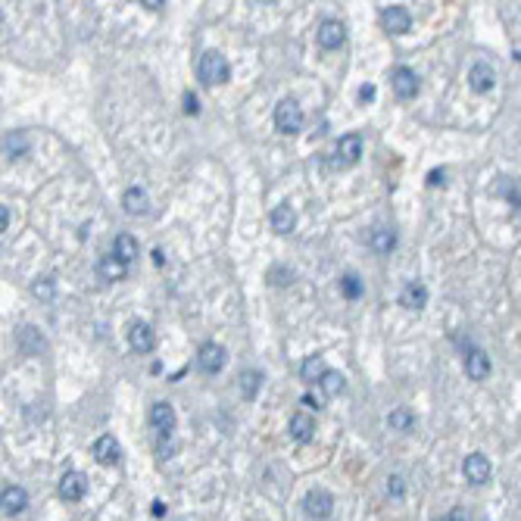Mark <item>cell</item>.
Wrapping results in <instances>:
<instances>
[{
	"label": "cell",
	"mask_w": 521,
	"mask_h": 521,
	"mask_svg": "<svg viewBox=\"0 0 521 521\" xmlns=\"http://www.w3.org/2000/svg\"><path fill=\"white\" fill-rule=\"evenodd\" d=\"M6 225H10V209L6 206H0V234L6 231Z\"/></svg>",
	"instance_id": "38"
},
{
	"label": "cell",
	"mask_w": 521,
	"mask_h": 521,
	"mask_svg": "<svg viewBox=\"0 0 521 521\" xmlns=\"http://www.w3.org/2000/svg\"><path fill=\"white\" fill-rule=\"evenodd\" d=\"M113 256L119 259V263H134V256H137V241L132 234H119L113 241Z\"/></svg>",
	"instance_id": "23"
},
{
	"label": "cell",
	"mask_w": 521,
	"mask_h": 521,
	"mask_svg": "<svg viewBox=\"0 0 521 521\" xmlns=\"http://www.w3.org/2000/svg\"><path fill=\"white\" fill-rule=\"evenodd\" d=\"M315 41H318V47H325V50H337L346 41L344 23H340V19H325L315 32Z\"/></svg>",
	"instance_id": "7"
},
{
	"label": "cell",
	"mask_w": 521,
	"mask_h": 521,
	"mask_svg": "<svg viewBox=\"0 0 521 521\" xmlns=\"http://www.w3.org/2000/svg\"><path fill=\"white\" fill-rule=\"evenodd\" d=\"M359 100H363V103H365V100H375V88H372V84H365V88L359 91Z\"/></svg>",
	"instance_id": "39"
},
{
	"label": "cell",
	"mask_w": 521,
	"mask_h": 521,
	"mask_svg": "<svg viewBox=\"0 0 521 521\" xmlns=\"http://www.w3.org/2000/svg\"><path fill=\"white\" fill-rule=\"evenodd\" d=\"M84 494H88V477L82 472H66L60 477V496L66 499V503H78Z\"/></svg>",
	"instance_id": "9"
},
{
	"label": "cell",
	"mask_w": 521,
	"mask_h": 521,
	"mask_svg": "<svg viewBox=\"0 0 521 521\" xmlns=\"http://www.w3.org/2000/svg\"><path fill=\"white\" fill-rule=\"evenodd\" d=\"M440 521H468V512H465V506H456V509L450 512L446 518H440Z\"/></svg>",
	"instance_id": "36"
},
{
	"label": "cell",
	"mask_w": 521,
	"mask_h": 521,
	"mask_svg": "<svg viewBox=\"0 0 521 521\" xmlns=\"http://www.w3.org/2000/svg\"><path fill=\"white\" fill-rule=\"evenodd\" d=\"M122 206H125L128 215H144L150 206V197L144 187H128L125 194H122Z\"/></svg>",
	"instance_id": "17"
},
{
	"label": "cell",
	"mask_w": 521,
	"mask_h": 521,
	"mask_svg": "<svg viewBox=\"0 0 521 521\" xmlns=\"http://www.w3.org/2000/svg\"><path fill=\"white\" fill-rule=\"evenodd\" d=\"M287 431H291V437L296 440V444H309V440L315 437V422L306 415V412H296V415H291Z\"/></svg>",
	"instance_id": "15"
},
{
	"label": "cell",
	"mask_w": 521,
	"mask_h": 521,
	"mask_svg": "<svg viewBox=\"0 0 521 521\" xmlns=\"http://www.w3.org/2000/svg\"><path fill=\"white\" fill-rule=\"evenodd\" d=\"M197 75H200V82L203 84H225L228 78H231V66H228V60L219 54V50H206L203 56H200V63H197Z\"/></svg>",
	"instance_id": "1"
},
{
	"label": "cell",
	"mask_w": 521,
	"mask_h": 521,
	"mask_svg": "<svg viewBox=\"0 0 521 521\" xmlns=\"http://www.w3.org/2000/svg\"><path fill=\"white\" fill-rule=\"evenodd\" d=\"M0 25H4V13H0Z\"/></svg>",
	"instance_id": "42"
},
{
	"label": "cell",
	"mask_w": 521,
	"mask_h": 521,
	"mask_svg": "<svg viewBox=\"0 0 521 521\" xmlns=\"http://www.w3.org/2000/svg\"><path fill=\"white\" fill-rule=\"evenodd\" d=\"M32 294L38 296V300H54V294H56V281L50 278V275H44V278H38L32 284Z\"/></svg>",
	"instance_id": "30"
},
{
	"label": "cell",
	"mask_w": 521,
	"mask_h": 521,
	"mask_svg": "<svg viewBox=\"0 0 521 521\" xmlns=\"http://www.w3.org/2000/svg\"><path fill=\"white\" fill-rule=\"evenodd\" d=\"M128 344H132L134 353H150L156 346V334L147 322H134L132 331H128Z\"/></svg>",
	"instance_id": "13"
},
{
	"label": "cell",
	"mask_w": 521,
	"mask_h": 521,
	"mask_svg": "<svg viewBox=\"0 0 521 521\" xmlns=\"http://www.w3.org/2000/svg\"><path fill=\"white\" fill-rule=\"evenodd\" d=\"M328 372V365H325V359L322 356H306V363L300 365V375H303V381H309V384H315L322 375Z\"/></svg>",
	"instance_id": "27"
},
{
	"label": "cell",
	"mask_w": 521,
	"mask_h": 521,
	"mask_svg": "<svg viewBox=\"0 0 521 521\" xmlns=\"http://www.w3.org/2000/svg\"><path fill=\"white\" fill-rule=\"evenodd\" d=\"M44 337H41L38 328H32V325H25L23 331H19V350L25 353V356H38L41 350H44Z\"/></svg>",
	"instance_id": "21"
},
{
	"label": "cell",
	"mask_w": 521,
	"mask_h": 521,
	"mask_svg": "<svg viewBox=\"0 0 521 521\" xmlns=\"http://www.w3.org/2000/svg\"><path fill=\"white\" fill-rule=\"evenodd\" d=\"M340 291H344V296L356 300V296H363V281H359L356 275H344V278H340Z\"/></svg>",
	"instance_id": "31"
},
{
	"label": "cell",
	"mask_w": 521,
	"mask_h": 521,
	"mask_svg": "<svg viewBox=\"0 0 521 521\" xmlns=\"http://www.w3.org/2000/svg\"><path fill=\"white\" fill-rule=\"evenodd\" d=\"M97 272H100V278H106V281H122L128 275V265L125 263H119V259L113 256H100V263H97Z\"/></svg>",
	"instance_id": "22"
},
{
	"label": "cell",
	"mask_w": 521,
	"mask_h": 521,
	"mask_svg": "<svg viewBox=\"0 0 521 521\" xmlns=\"http://www.w3.org/2000/svg\"><path fill=\"white\" fill-rule=\"evenodd\" d=\"M444 178H446V172H444V169H434L431 175H428V184H431V187H437V184H446Z\"/></svg>",
	"instance_id": "37"
},
{
	"label": "cell",
	"mask_w": 521,
	"mask_h": 521,
	"mask_svg": "<svg viewBox=\"0 0 521 521\" xmlns=\"http://www.w3.org/2000/svg\"><path fill=\"white\" fill-rule=\"evenodd\" d=\"M163 512H165V506L156 499V503H153V515H163Z\"/></svg>",
	"instance_id": "41"
},
{
	"label": "cell",
	"mask_w": 521,
	"mask_h": 521,
	"mask_svg": "<svg viewBox=\"0 0 521 521\" xmlns=\"http://www.w3.org/2000/svg\"><path fill=\"white\" fill-rule=\"evenodd\" d=\"M269 222H272V231H275V234H291L294 225H296V215H294V209L287 206V203H281V206L272 209Z\"/></svg>",
	"instance_id": "20"
},
{
	"label": "cell",
	"mask_w": 521,
	"mask_h": 521,
	"mask_svg": "<svg viewBox=\"0 0 521 521\" xmlns=\"http://www.w3.org/2000/svg\"><path fill=\"white\" fill-rule=\"evenodd\" d=\"M303 512H306L313 521L331 518V512H334V496H331L328 490H322V487L309 490V494L303 496Z\"/></svg>",
	"instance_id": "4"
},
{
	"label": "cell",
	"mask_w": 521,
	"mask_h": 521,
	"mask_svg": "<svg viewBox=\"0 0 521 521\" xmlns=\"http://www.w3.org/2000/svg\"><path fill=\"white\" fill-rule=\"evenodd\" d=\"M275 128H278L281 134H296L303 128V110L294 97H284L275 106Z\"/></svg>",
	"instance_id": "2"
},
{
	"label": "cell",
	"mask_w": 521,
	"mask_h": 521,
	"mask_svg": "<svg viewBox=\"0 0 521 521\" xmlns=\"http://www.w3.org/2000/svg\"><path fill=\"white\" fill-rule=\"evenodd\" d=\"M462 472H465V481H472L475 487H481V484L490 481L494 468H490V459L484 453H472V456H465V462H462Z\"/></svg>",
	"instance_id": "6"
},
{
	"label": "cell",
	"mask_w": 521,
	"mask_h": 521,
	"mask_svg": "<svg viewBox=\"0 0 521 521\" xmlns=\"http://www.w3.org/2000/svg\"><path fill=\"white\" fill-rule=\"evenodd\" d=\"M387 425L394 431H412L415 428V412L412 409H406V406H396V409H390V415H387Z\"/></svg>",
	"instance_id": "24"
},
{
	"label": "cell",
	"mask_w": 521,
	"mask_h": 521,
	"mask_svg": "<svg viewBox=\"0 0 521 521\" xmlns=\"http://www.w3.org/2000/svg\"><path fill=\"white\" fill-rule=\"evenodd\" d=\"M303 406L322 409V406H325V396H322V394H303Z\"/></svg>",
	"instance_id": "35"
},
{
	"label": "cell",
	"mask_w": 521,
	"mask_h": 521,
	"mask_svg": "<svg viewBox=\"0 0 521 521\" xmlns=\"http://www.w3.org/2000/svg\"><path fill=\"white\" fill-rule=\"evenodd\" d=\"M119 444H115L113 434H103V437H97V444H94V456H97L100 465H115L119 462Z\"/></svg>",
	"instance_id": "16"
},
{
	"label": "cell",
	"mask_w": 521,
	"mask_h": 521,
	"mask_svg": "<svg viewBox=\"0 0 521 521\" xmlns=\"http://www.w3.org/2000/svg\"><path fill=\"white\" fill-rule=\"evenodd\" d=\"M368 244H372L375 253H390V250L396 247V234L390 228H375L372 231V241H368Z\"/></svg>",
	"instance_id": "28"
},
{
	"label": "cell",
	"mask_w": 521,
	"mask_h": 521,
	"mask_svg": "<svg viewBox=\"0 0 521 521\" xmlns=\"http://www.w3.org/2000/svg\"><path fill=\"white\" fill-rule=\"evenodd\" d=\"M184 113H187V115H197V113H200V100H197V94H191V91L184 94Z\"/></svg>",
	"instance_id": "34"
},
{
	"label": "cell",
	"mask_w": 521,
	"mask_h": 521,
	"mask_svg": "<svg viewBox=\"0 0 521 521\" xmlns=\"http://www.w3.org/2000/svg\"><path fill=\"white\" fill-rule=\"evenodd\" d=\"M141 6H147V10H159V6H163V4H159V0H144Z\"/></svg>",
	"instance_id": "40"
},
{
	"label": "cell",
	"mask_w": 521,
	"mask_h": 521,
	"mask_svg": "<svg viewBox=\"0 0 521 521\" xmlns=\"http://www.w3.org/2000/svg\"><path fill=\"white\" fill-rule=\"evenodd\" d=\"M228 363V350L222 344H215V340H209V344L200 346V353H197V365L203 368L206 375H219L222 368H225Z\"/></svg>",
	"instance_id": "5"
},
{
	"label": "cell",
	"mask_w": 521,
	"mask_h": 521,
	"mask_svg": "<svg viewBox=\"0 0 521 521\" xmlns=\"http://www.w3.org/2000/svg\"><path fill=\"white\" fill-rule=\"evenodd\" d=\"M381 23H384L390 34H406L412 28V16H409L406 6H387V10L381 13Z\"/></svg>",
	"instance_id": "11"
},
{
	"label": "cell",
	"mask_w": 521,
	"mask_h": 521,
	"mask_svg": "<svg viewBox=\"0 0 521 521\" xmlns=\"http://www.w3.org/2000/svg\"><path fill=\"white\" fill-rule=\"evenodd\" d=\"M318 387H322V396H340L346 390V378L340 372H325L322 378H318Z\"/></svg>",
	"instance_id": "25"
},
{
	"label": "cell",
	"mask_w": 521,
	"mask_h": 521,
	"mask_svg": "<svg viewBox=\"0 0 521 521\" xmlns=\"http://www.w3.org/2000/svg\"><path fill=\"white\" fill-rule=\"evenodd\" d=\"M363 156V134L350 132L337 141V150H334V169H350V165L359 163Z\"/></svg>",
	"instance_id": "3"
},
{
	"label": "cell",
	"mask_w": 521,
	"mask_h": 521,
	"mask_svg": "<svg viewBox=\"0 0 521 521\" xmlns=\"http://www.w3.org/2000/svg\"><path fill=\"white\" fill-rule=\"evenodd\" d=\"M390 84H394V94L400 100H412L418 94V75L409 66H396L390 75Z\"/></svg>",
	"instance_id": "8"
},
{
	"label": "cell",
	"mask_w": 521,
	"mask_h": 521,
	"mask_svg": "<svg viewBox=\"0 0 521 521\" xmlns=\"http://www.w3.org/2000/svg\"><path fill=\"white\" fill-rule=\"evenodd\" d=\"M0 509H4L6 515H23V512L28 509V494H25V487H16V484L4 487V494H0Z\"/></svg>",
	"instance_id": "10"
},
{
	"label": "cell",
	"mask_w": 521,
	"mask_h": 521,
	"mask_svg": "<svg viewBox=\"0 0 521 521\" xmlns=\"http://www.w3.org/2000/svg\"><path fill=\"white\" fill-rule=\"evenodd\" d=\"M465 375L472 381H484L490 375V356L487 353H481V350H472L465 356Z\"/></svg>",
	"instance_id": "18"
},
{
	"label": "cell",
	"mask_w": 521,
	"mask_h": 521,
	"mask_svg": "<svg viewBox=\"0 0 521 521\" xmlns=\"http://www.w3.org/2000/svg\"><path fill=\"white\" fill-rule=\"evenodd\" d=\"M400 303L406 309H425V303H428V287H425L422 281H409L400 294Z\"/></svg>",
	"instance_id": "19"
},
{
	"label": "cell",
	"mask_w": 521,
	"mask_h": 521,
	"mask_svg": "<svg viewBox=\"0 0 521 521\" xmlns=\"http://www.w3.org/2000/svg\"><path fill=\"white\" fill-rule=\"evenodd\" d=\"M291 278H294V272H287V269H272V272H269V281H272V284H287Z\"/></svg>",
	"instance_id": "33"
},
{
	"label": "cell",
	"mask_w": 521,
	"mask_h": 521,
	"mask_svg": "<svg viewBox=\"0 0 521 521\" xmlns=\"http://www.w3.org/2000/svg\"><path fill=\"white\" fill-rule=\"evenodd\" d=\"M150 425L159 431V434H169L175 428V409H172V403H153L150 406Z\"/></svg>",
	"instance_id": "14"
},
{
	"label": "cell",
	"mask_w": 521,
	"mask_h": 521,
	"mask_svg": "<svg viewBox=\"0 0 521 521\" xmlns=\"http://www.w3.org/2000/svg\"><path fill=\"white\" fill-rule=\"evenodd\" d=\"M468 84H472L475 94H487L496 84V72L490 63H475L472 72H468Z\"/></svg>",
	"instance_id": "12"
},
{
	"label": "cell",
	"mask_w": 521,
	"mask_h": 521,
	"mask_svg": "<svg viewBox=\"0 0 521 521\" xmlns=\"http://www.w3.org/2000/svg\"><path fill=\"white\" fill-rule=\"evenodd\" d=\"M263 372H256V368H247V372H241V396L244 400H253V396L259 394V387H263Z\"/></svg>",
	"instance_id": "26"
},
{
	"label": "cell",
	"mask_w": 521,
	"mask_h": 521,
	"mask_svg": "<svg viewBox=\"0 0 521 521\" xmlns=\"http://www.w3.org/2000/svg\"><path fill=\"white\" fill-rule=\"evenodd\" d=\"M28 134L25 132H10L6 134V141H4V147H6V153L10 156H25L28 153Z\"/></svg>",
	"instance_id": "29"
},
{
	"label": "cell",
	"mask_w": 521,
	"mask_h": 521,
	"mask_svg": "<svg viewBox=\"0 0 521 521\" xmlns=\"http://www.w3.org/2000/svg\"><path fill=\"white\" fill-rule=\"evenodd\" d=\"M403 490H406L403 477H400V475H390V477H387V494H390V496H403Z\"/></svg>",
	"instance_id": "32"
}]
</instances>
